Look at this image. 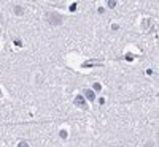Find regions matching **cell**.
<instances>
[{"mask_svg":"<svg viewBox=\"0 0 159 147\" xmlns=\"http://www.w3.org/2000/svg\"><path fill=\"white\" fill-rule=\"evenodd\" d=\"M18 147H29V144H27L26 141H22V142H19V144H18Z\"/></svg>","mask_w":159,"mask_h":147,"instance_id":"4","label":"cell"},{"mask_svg":"<svg viewBox=\"0 0 159 147\" xmlns=\"http://www.w3.org/2000/svg\"><path fill=\"white\" fill-rule=\"evenodd\" d=\"M0 95H2V92H0Z\"/></svg>","mask_w":159,"mask_h":147,"instance_id":"6","label":"cell"},{"mask_svg":"<svg viewBox=\"0 0 159 147\" xmlns=\"http://www.w3.org/2000/svg\"><path fill=\"white\" fill-rule=\"evenodd\" d=\"M85 93H86V96H88V100H91V101H92L94 98H95V96H94V92H92V90H89V89L86 90Z\"/></svg>","mask_w":159,"mask_h":147,"instance_id":"3","label":"cell"},{"mask_svg":"<svg viewBox=\"0 0 159 147\" xmlns=\"http://www.w3.org/2000/svg\"><path fill=\"white\" fill-rule=\"evenodd\" d=\"M48 19H50V22L53 25H57V24L62 22V16L57 15V13H50V15H48Z\"/></svg>","mask_w":159,"mask_h":147,"instance_id":"1","label":"cell"},{"mask_svg":"<svg viewBox=\"0 0 159 147\" xmlns=\"http://www.w3.org/2000/svg\"><path fill=\"white\" fill-rule=\"evenodd\" d=\"M73 103L77 104L78 108H81V109H86V100H85L83 96H77V98L73 100Z\"/></svg>","mask_w":159,"mask_h":147,"instance_id":"2","label":"cell"},{"mask_svg":"<svg viewBox=\"0 0 159 147\" xmlns=\"http://www.w3.org/2000/svg\"><path fill=\"white\" fill-rule=\"evenodd\" d=\"M15 8H16L15 11L18 13V15H21V13H24V10H21V6H15Z\"/></svg>","mask_w":159,"mask_h":147,"instance_id":"5","label":"cell"}]
</instances>
